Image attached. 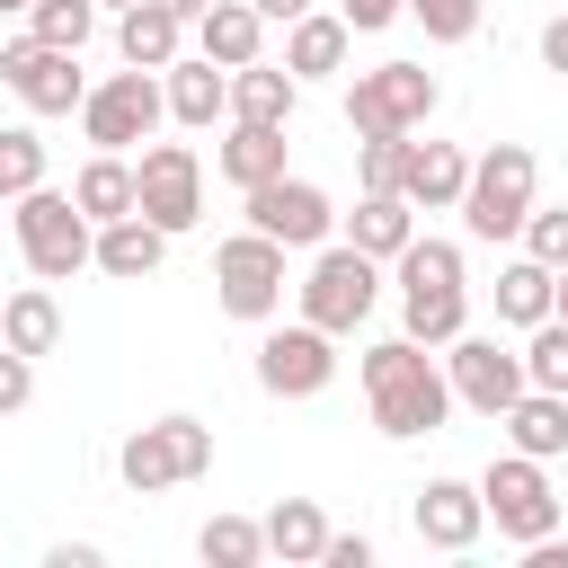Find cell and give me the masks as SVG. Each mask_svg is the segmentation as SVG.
Masks as SVG:
<instances>
[{"instance_id":"22","label":"cell","mask_w":568,"mask_h":568,"mask_svg":"<svg viewBox=\"0 0 568 568\" xmlns=\"http://www.w3.org/2000/svg\"><path fill=\"white\" fill-rule=\"evenodd\" d=\"M160 257H169V231H160L151 213H115V222H98V275L142 284V275H160Z\"/></svg>"},{"instance_id":"2","label":"cell","mask_w":568,"mask_h":568,"mask_svg":"<svg viewBox=\"0 0 568 568\" xmlns=\"http://www.w3.org/2000/svg\"><path fill=\"white\" fill-rule=\"evenodd\" d=\"M390 284H399V328H408L417 346L444 355V346L470 328V266H462V240L417 231V240L390 257Z\"/></svg>"},{"instance_id":"1","label":"cell","mask_w":568,"mask_h":568,"mask_svg":"<svg viewBox=\"0 0 568 568\" xmlns=\"http://www.w3.org/2000/svg\"><path fill=\"white\" fill-rule=\"evenodd\" d=\"M355 382H364L373 426H382L390 444L444 435V417H453V373H444V355L417 346L408 328H399V337H373V346L355 355Z\"/></svg>"},{"instance_id":"20","label":"cell","mask_w":568,"mask_h":568,"mask_svg":"<svg viewBox=\"0 0 568 568\" xmlns=\"http://www.w3.org/2000/svg\"><path fill=\"white\" fill-rule=\"evenodd\" d=\"M346 53H355V27H346L337 9H311V18L284 27V71H293V80H337Z\"/></svg>"},{"instance_id":"7","label":"cell","mask_w":568,"mask_h":568,"mask_svg":"<svg viewBox=\"0 0 568 568\" xmlns=\"http://www.w3.org/2000/svg\"><path fill=\"white\" fill-rule=\"evenodd\" d=\"M284 257H293L284 240H266V231H231V240L213 248V302H222L231 320H248V328L284 320V293H293Z\"/></svg>"},{"instance_id":"23","label":"cell","mask_w":568,"mask_h":568,"mask_svg":"<svg viewBox=\"0 0 568 568\" xmlns=\"http://www.w3.org/2000/svg\"><path fill=\"white\" fill-rule=\"evenodd\" d=\"M497 426H506V444H515V453H532V462H559V453H568V390H541V382H524V399H515Z\"/></svg>"},{"instance_id":"9","label":"cell","mask_w":568,"mask_h":568,"mask_svg":"<svg viewBox=\"0 0 568 568\" xmlns=\"http://www.w3.org/2000/svg\"><path fill=\"white\" fill-rule=\"evenodd\" d=\"M435 106H444V89H435L426 62H373V71L346 80V124L355 133H426Z\"/></svg>"},{"instance_id":"8","label":"cell","mask_w":568,"mask_h":568,"mask_svg":"<svg viewBox=\"0 0 568 568\" xmlns=\"http://www.w3.org/2000/svg\"><path fill=\"white\" fill-rule=\"evenodd\" d=\"M479 506H488V524H497V541H506V550H524V541H550V532H559L550 462H532V453H515V444L479 470Z\"/></svg>"},{"instance_id":"19","label":"cell","mask_w":568,"mask_h":568,"mask_svg":"<svg viewBox=\"0 0 568 568\" xmlns=\"http://www.w3.org/2000/svg\"><path fill=\"white\" fill-rule=\"evenodd\" d=\"M186 44H195V27H186L178 9H160V0H133V9H115V53H124L133 71H169Z\"/></svg>"},{"instance_id":"40","label":"cell","mask_w":568,"mask_h":568,"mask_svg":"<svg viewBox=\"0 0 568 568\" xmlns=\"http://www.w3.org/2000/svg\"><path fill=\"white\" fill-rule=\"evenodd\" d=\"M320 568H373V532H328Z\"/></svg>"},{"instance_id":"32","label":"cell","mask_w":568,"mask_h":568,"mask_svg":"<svg viewBox=\"0 0 568 568\" xmlns=\"http://www.w3.org/2000/svg\"><path fill=\"white\" fill-rule=\"evenodd\" d=\"M44 169H53L44 133L36 124H0V204H18L27 186H44Z\"/></svg>"},{"instance_id":"42","label":"cell","mask_w":568,"mask_h":568,"mask_svg":"<svg viewBox=\"0 0 568 568\" xmlns=\"http://www.w3.org/2000/svg\"><path fill=\"white\" fill-rule=\"evenodd\" d=\"M98 559H106L98 541H53V550H44V568H98Z\"/></svg>"},{"instance_id":"39","label":"cell","mask_w":568,"mask_h":568,"mask_svg":"<svg viewBox=\"0 0 568 568\" xmlns=\"http://www.w3.org/2000/svg\"><path fill=\"white\" fill-rule=\"evenodd\" d=\"M337 18H346L355 36H382L390 18H408V0H337Z\"/></svg>"},{"instance_id":"30","label":"cell","mask_w":568,"mask_h":568,"mask_svg":"<svg viewBox=\"0 0 568 568\" xmlns=\"http://www.w3.org/2000/svg\"><path fill=\"white\" fill-rule=\"evenodd\" d=\"M71 195H80V213H89V222L133 213V151H89V160H80V178H71Z\"/></svg>"},{"instance_id":"37","label":"cell","mask_w":568,"mask_h":568,"mask_svg":"<svg viewBox=\"0 0 568 568\" xmlns=\"http://www.w3.org/2000/svg\"><path fill=\"white\" fill-rule=\"evenodd\" d=\"M524 248H532L541 266H568V204H532V222H524Z\"/></svg>"},{"instance_id":"11","label":"cell","mask_w":568,"mask_h":568,"mask_svg":"<svg viewBox=\"0 0 568 568\" xmlns=\"http://www.w3.org/2000/svg\"><path fill=\"white\" fill-rule=\"evenodd\" d=\"M133 213H151L169 240H186L204 222V151L195 142H142L133 151Z\"/></svg>"},{"instance_id":"13","label":"cell","mask_w":568,"mask_h":568,"mask_svg":"<svg viewBox=\"0 0 568 568\" xmlns=\"http://www.w3.org/2000/svg\"><path fill=\"white\" fill-rule=\"evenodd\" d=\"M0 89L27 106V115H80L89 98V71L71 44H44V36H9L0 44Z\"/></svg>"},{"instance_id":"6","label":"cell","mask_w":568,"mask_h":568,"mask_svg":"<svg viewBox=\"0 0 568 568\" xmlns=\"http://www.w3.org/2000/svg\"><path fill=\"white\" fill-rule=\"evenodd\" d=\"M204 470H213V426H204V417H186V408H169V417L133 426V435L115 444V479H124L133 497L186 488V479H204Z\"/></svg>"},{"instance_id":"35","label":"cell","mask_w":568,"mask_h":568,"mask_svg":"<svg viewBox=\"0 0 568 568\" xmlns=\"http://www.w3.org/2000/svg\"><path fill=\"white\" fill-rule=\"evenodd\" d=\"M408 18L426 27V44H470L479 18H488V0H408Z\"/></svg>"},{"instance_id":"17","label":"cell","mask_w":568,"mask_h":568,"mask_svg":"<svg viewBox=\"0 0 568 568\" xmlns=\"http://www.w3.org/2000/svg\"><path fill=\"white\" fill-rule=\"evenodd\" d=\"M160 89H169V124H186V133L231 124V71H222L213 53H178V62L160 71Z\"/></svg>"},{"instance_id":"27","label":"cell","mask_w":568,"mask_h":568,"mask_svg":"<svg viewBox=\"0 0 568 568\" xmlns=\"http://www.w3.org/2000/svg\"><path fill=\"white\" fill-rule=\"evenodd\" d=\"M550 302H559V266H541L532 248L497 266V328H532L550 320Z\"/></svg>"},{"instance_id":"15","label":"cell","mask_w":568,"mask_h":568,"mask_svg":"<svg viewBox=\"0 0 568 568\" xmlns=\"http://www.w3.org/2000/svg\"><path fill=\"white\" fill-rule=\"evenodd\" d=\"M240 213H248V231H266V240H284V248H320V240H337V204H328V186H311V178H266V186H248L240 195Z\"/></svg>"},{"instance_id":"47","label":"cell","mask_w":568,"mask_h":568,"mask_svg":"<svg viewBox=\"0 0 568 568\" xmlns=\"http://www.w3.org/2000/svg\"><path fill=\"white\" fill-rule=\"evenodd\" d=\"M98 9H133V0H98Z\"/></svg>"},{"instance_id":"3","label":"cell","mask_w":568,"mask_h":568,"mask_svg":"<svg viewBox=\"0 0 568 568\" xmlns=\"http://www.w3.org/2000/svg\"><path fill=\"white\" fill-rule=\"evenodd\" d=\"M532 204H541V160H532V142H488V151H470L462 231H470L479 248H497V240H524Z\"/></svg>"},{"instance_id":"4","label":"cell","mask_w":568,"mask_h":568,"mask_svg":"<svg viewBox=\"0 0 568 568\" xmlns=\"http://www.w3.org/2000/svg\"><path fill=\"white\" fill-rule=\"evenodd\" d=\"M9 222H18V257H27V275L71 284L80 266H98V222L80 213L71 186H27Z\"/></svg>"},{"instance_id":"10","label":"cell","mask_w":568,"mask_h":568,"mask_svg":"<svg viewBox=\"0 0 568 568\" xmlns=\"http://www.w3.org/2000/svg\"><path fill=\"white\" fill-rule=\"evenodd\" d=\"M169 124V89H160V71H106L89 98H80V133H89V151H142L151 133Z\"/></svg>"},{"instance_id":"21","label":"cell","mask_w":568,"mask_h":568,"mask_svg":"<svg viewBox=\"0 0 568 568\" xmlns=\"http://www.w3.org/2000/svg\"><path fill=\"white\" fill-rule=\"evenodd\" d=\"M213 178L222 186H266V178H284V124H240L231 115V133L213 142Z\"/></svg>"},{"instance_id":"14","label":"cell","mask_w":568,"mask_h":568,"mask_svg":"<svg viewBox=\"0 0 568 568\" xmlns=\"http://www.w3.org/2000/svg\"><path fill=\"white\" fill-rule=\"evenodd\" d=\"M444 373H453V408H470V417H506L515 399H524V346H506V337H479V328H462L453 346H444Z\"/></svg>"},{"instance_id":"18","label":"cell","mask_w":568,"mask_h":568,"mask_svg":"<svg viewBox=\"0 0 568 568\" xmlns=\"http://www.w3.org/2000/svg\"><path fill=\"white\" fill-rule=\"evenodd\" d=\"M462 186H470V151L408 133V151H399V195H408L417 213H462Z\"/></svg>"},{"instance_id":"34","label":"cell","mask_w":568,"mask_h":568,"mask_svg":"<svg viewBox=\"0 0 568 568\" xmlns=\"http://www.w3.org/2000/svg\"><path fill=\"white\" fill-rule=\"evenodd\" d=\"M524 373H532L541 390H568V320H559V311L524 328Z\"/></svg>"},{"instance_id":"5","label":"cell","mask_w":568,"mask_h":568,"mask_svg":"<svg viewBox=\"0 0 568 568\" xmlns=\"http://www.w3.org/2000/svg\"><path fill=\"white\" fill-rule=\"evenodd\" d=\"M373 302H382V257H364L355 240H320L311 266H302V284H293V311L320 320L328 337H355L373 320Z\"/></svg>"},{"instance_id":"29","label":"cell","mask_w":568,"mask_h":568,"mask_svg":"<svg viewBox=\"0 0 568 568\" xmlns=\"http://www.w3.org/2000/svg\"><path fill=\"white\" fill-rule=\"evenodd\" d=\"M257 524H266V559H284V568H320V550H328V515H320L311 497H275Z\"/></svg>"},{"instance_id":"33","label":"cell","mask_w":568,"mask_h":568,"mask_svg":"<svg viewBox=\"0 0 568 568\" xmlns=\"http://www.w3.org/2000/svg\"><path fill=\"white\" fill-rule=\"evenodd\" d=\"M27 36H44V44H71V53H80V44L98 36V0H36V9H27Z\"/></svg>"},{"instance_id":"25","label":"cell","mask_w":568,"mask_h":568,"mask_svg":"<svg viewBox=\"0 0 568 568\" xmlns=\"http://www.w3.org/2000/svg\"><path fill=\"white\" fill-rule=\"evenodd\" d=\"M346 240L364 248V257H399L408 240H417V204L399 195V186H382V195H355V213H346Z\"/></svg>"},{"instance_id":"12","label":"cell","mask_w":568,"mask_h":568,"mask_svg":"<svg viewBox=\"0 0 568 568\" xmlns=\"http://www.w3.org/2000/svg\"><path fill=\"white\" fill-rule=\"evenodd\" d=\"M337 382V337L320 328V320H266L257 328V390L266 399H320Z\"/></svg>"},{"instance_id":"31","label":"cell","mask_w":568,"mask_h":568,"mask_svg":"<svg viewBox=\"0 0 568 568\" xmlns=\"http://www.w3.org/2000/svg\"><path fill=\"white\" fill-rule=\"evenodd\" d=\"M195 559H204V568H257V559H266V524H257V515H204Z\"/></svg>"},{"instance_id":"44","label":"cell","mask_w":568,"mask_h":568,"mask_svg":"<svg viewBox=\"0 0 568 568\" xmlns=\"http://www.w3.org/2000/svg\"><path fill=\"white\" fill-rule=\"evenodd\" d=\"M160 9H178V18H186V27H195V18H204V9H213V0H160Z\"/></svg>"},{"instance_id":"43","label":"cell","mask_w":568,"mask_h":568,"mask_svg":"<svg viewBox=\"0 0 568 568\" xmlns=\"http://www.w3.org/2000/svg\"><path fill=\"white\" fill-rule=\"evenodd\" d=\"M311 9H320V0H257V18H266V27H293V18H311Z\"/></svg>"},{"instance_id":"24","label":"cell","mask_w":568,"mask_h":568,"mask_svg":"<svg viewBox=\"0 0 568 568\" xmlns=\"http://www.w3.org/2000/svg\"><path fill=\"white\" fill-rule=\"evenodd\" d=\"M293 106H302V80H293L284 62L257 53V62L231 71V115H240V124H293Z\"/></svg>"},{"instance_id":"36","label":"cell","mask_w":568,"mask_h":568,"mask_svg":"<svg viewBox=\"0 0 568 568\" xmlns=\"http://www.w3.org/2000/svg\"><path fill=\"white\" fill-rule=\"evenodd\" d=\"M399 151H408V133H355V186L364 195L399 186Z\"/></svg>"},{"instance_id":"16","label":"cell","mask_w":568,"mask_h":568,"mask_svg":"<svg viewBox=\"0 0 568 568\" xmlns=\"http://www.w3.org/2000/svg\"><path fill=\"white\" fill-rule=\"evenodd\" d=\"M408 524H417V541L426 550H479V532H488V506H479V479H426L417 497H408Z\"/></svg>"},{"instance_id":"26","label":"cell","mask_w":568,"mask_h":568,"mask_svg":"<svg viewBox=\"0 0 568 568\" xmlns=\"http://www.w3.org/2000/svg\"><path fill=\"white\" fill-rule=\"evenodd\" d=\"M195 53H213L222 71L257 62V53H266V18H257V0H213V9L195 18Z\"/></svg>"},{"instance_id":"46","label":"cell","mask_w":568,"mask_h":568,"mask_svg":"<svg viewBox=\"0 0 568 568\" xmlns=\"http://www.w3.org/2000/svg\"><path fill=\"white\" fill-rule=\"evenodd\" d=\"M27 9H36V0H0V18H27Z\"/></svg>"},{"instance_id":"28","label":"cell","mask_w":568,"mask_h":568,"mask_svg":"<svg viewBox=\"0 0 568 568\" xmlns=\"http://www.w3.org/2000/svg\"><path fill=\"white\" fill-rule=\"evenodd\" d=\"M0 346H18V355H53V346H62V302H53L44 275L0 302Z\"/></svg>"},{"instance_id":"48","label":"cell","mask_w":568,"mask_h":568,"mask_svg":"<svg viewBox=\"0 0 568 568\" xmlns=\"http://www.w3.org/2000/svg\"><path fill=\"white\" fill-rule=\"evenodd\" d=\"M0 302H9V293H0Z\"/></svg>"},{"instance_id":"38","label":"cell","mask_w":568,"mask_h":568,"mask_svg":"<svg viewBox=\"0 0 568 568\" xmlns=\"http://www.w3.org/2000/svg\"><path fill=\"white\" fill-rule=\"evenodd\" d=\"M36 399V355H18V346H0V417H18Z\"/></svg>"},{"instance_id":"45","label":"cell","mask_w":568,"mask_h":568,"mask_svg":"<svg viewBox=\"0 0 568 568\" xmlns=\"http://www.w3.org/2000/svg\"><path fill=\"white\" fill-rule=\"evenodd\" d=\"M550 311H559V320H568V266H559V302H550Z\"/></svg>"},{"instance_id":"41","label":"cell","mask_w":568,"mask_h":568,"mask_svg":"<svg viewBox=\"0 0 568 568\" xmlns=\"http://www.w3.org/2000/svg\"><path fill=\"white\" fill-rule=\"evenodd\" d=\"M541 71H559V80H568V9H559V18H541Z\"/></svg>"}]
</instances>
